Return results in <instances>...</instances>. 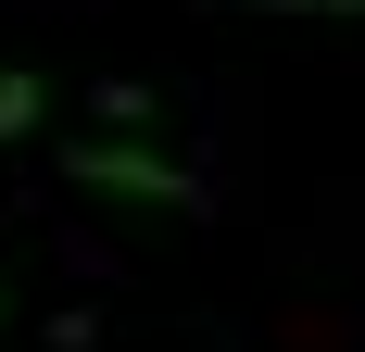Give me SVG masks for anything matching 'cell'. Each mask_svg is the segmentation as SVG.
I'll list each match as a JSON object with an SVG mask.
<instances>
[{
	"instance_id": "1",
	"label": "cell",
	"mask_w": 365,
	"mask_h": 352,
	"mask_svg": "<svg viewBox=\"0 0 365 352\" xmlns=\"http://www.w3.org/2000/svg\"><path fill=\"white\" fill-rule=\"evenodd\" d=\"M63 189L126 202V214H202V176H189L177 151H151V139H76L63 151Z\"/></svg>"
},
{
	"instance_id": "2",
	"label": "cell",
	"mask_w": 365,
	"mask_h": 352,
	"mask_svg": "<svg viewBox=\"0 0 365 352\" xmlns=\"http://www.w3.org/2000/svg\"><path fill=\"white\" fill-rule=\"evenodd\" d=\"M38 113H51V76L0 63V151H13V139H38Z\"/></svg>"
},
{
	"instance_id": "3",
	"label": "cell",
	"mask_w": 365,
	"mask_h": 352,
	"mask_svg": "<svg viewBox=\"0 0 365 352\" xmlns=\"http://www.w3.org/2000/svg\"><path fill=\"white\" fill-rule=\"evenodd\" d=\"M240 13H302V26H365V0H240Z\"/></svg>"
},
{
	"instance_id": "4",
	"label": "cell",
	"mask_w": 365,
	"mask_h": 352,
	"mask_svg": "<svg viewBox=\"0 0 365 352\" xmlns=\"http://www.w3.org/2000/svg\"><path fill=\"white\" fill-rule=\"evenodd\" d=\"M101 126H113V139H139V126H151V88H126V76H113V88H101Z\"/></svg>"
}]
</instances>
